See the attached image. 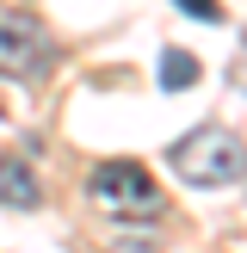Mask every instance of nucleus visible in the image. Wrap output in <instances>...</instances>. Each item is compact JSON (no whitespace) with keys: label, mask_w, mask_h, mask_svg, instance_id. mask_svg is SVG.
Segmentation results:
<instances>
[{"label":"nucleus","mask_w":247,"mask_h":253,"mask_svg":"<svg viewBox=\"0 0 247 253\" xmlns=\"http://www.w3.org/2000/svg\"><path fill=\"white\" fill-rule=\"evenodd\" d=\"M173 173L185 185H235L247 173V142L229 136V130H216V124H204L185 142H173Z\"/></svg>","instance_id":"obj_1"},{"label":"nucleus","mask_w":247,"mask_h":253,"mask_svg":"<svg viewBox=\"0 0 247 253\" xmlns=\"http://www.w3.org/2000/svg\"><path fill=\"white\" fill-rule=\"evenodd\" d=\"M86 192H93L99 210H111V216H161L167 210V198H161V185L148 179L142 161H99L93 179H86Z\"/></svg>","instance_id":"obj_2"},{"label":"nucleus","mask_w":247,"mask_h":253,"mask_svg":"<svg viewBox=\"0 0 247 253\" xmlns=\"http://www.w3.org/2000/svg\"><path fill=\"white\" fill-rule=\"evenodd\" d=\"M49 62H56V43H49L43 25L25 19V12H0V74H12V81H37Z\"/></svg>","instance_id":"obj_3"},{"label":"nucleus","mask_w":247,"mask_h":253,"mask_svg":"<svg viewBox=\"0 0 247 253\" xmlns=\"http://www.w3.org/2000/svg\"><path fill=\"white\" fill-rule=\"evenodd\" d=\"M0 204H12V210H37V179H31V167H25L19 155L0 161Z\"/></svg>","instance_id":"obj_4"},{"label":"nucleus","mask_w":247,"mask_h":253,"mask_svg":"<svg viewBox=\"0 0 247 253\" xmlns=\"http://www.w3.org/2000/svg\"><path fill=\"white\" fill-rule=\"evenodd\" d=\"M155 74H161V86H167V93H179V86L198 81V56H192V49H161Z\"/></svg>","instance_id":"obj_5"},{"label":"nucleus","mask_w":247,"mask_h":253,"mask_svg":"<svg viewBox=\"0 0 247 253\" xmlns=\"http://www.w3.org/2000/svg\"><path fill=\"white\" fill-rule=\"evenodd\" d=\"M173 6H179V12H192V19H222V6H216V0H173Z\"/></svg>","instance_id":"obj_6"}]
</instances>
